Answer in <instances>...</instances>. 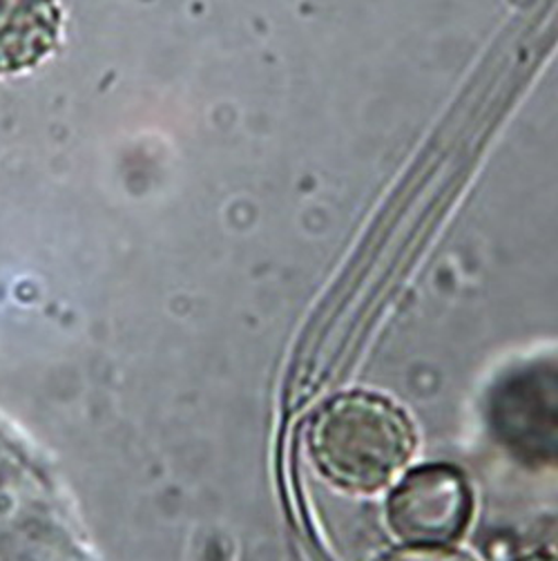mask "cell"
<instances>
[{
	"label": "cell",
	"instance_id": "obj_3",
	"mask_svg": "<svg viewBox=\"0 0 558 561\" xmlns=\"http://www.w3.org/2000/svg\"><path fill=\"white\" fill-rule=\"evenodd\" d=\"M59 0H0V77L40 66L59 47Z\"/></svg>",
	"mask_w": 558,
	"mask_h": 561
},
{
	"label": "cell",
	"instance_id": "obj_4",
	"mask_svg": "<svg viewBox=\"0 0 558 561\" xmlns=\"http://www.w3.org/2000/svg\"><path fill=\"white\" fill-rule=\"evenodd\" d=\"M519 561H558V554L551 552H532L527 557H521Z\"/></svg>",
	"mask_w": 558,
	"mask_h": 561
},
{
	"label": "cell",
	"instance_id": "obj_1",
	"mask_svg": "<svg viewBox=\"0 0 558 561\" xmlns=\"http://www.w3.org/2000/svg\"><path fill=\"white\" fill-rule=\"evenodd\" d=\"M315 468L349 492H373L394 477L414 450V427L386 399L353 391L326 403L309 425Z\"/></svg>",
	"mask_w": 558,
	"mask_h": 561
},
{
	"label": "cell",
	"instance_id": "obj_2",
	"mask_svg": "<svg viewBox=\"0 0 558 561\" xmlns=\"http://www.w3.org/2000/svg\"><path fill=\"white\" fill-rule=\"evenodd\" d=\"M469 517V485L450 466L418 468L388 496V526L407 546H452L465 533Z\"/></svg>",
	"mask_w": 558,
	"mask_h": 561
}]
</instances>
